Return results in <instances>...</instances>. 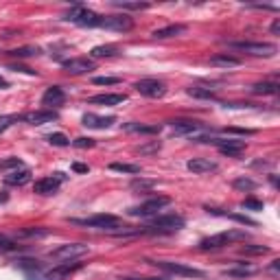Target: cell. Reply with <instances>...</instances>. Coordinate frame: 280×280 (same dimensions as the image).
<instances>
[{"instance_id":"cell-24","label":"cell","mask_w":280,"mask_h":280,"mask_svg":"<svg viewBox=\"0 0 280 280\" xmlns=\"http://www.w3.org/2000/svg\"><path fill=\"white\" fill-rule=\"evenodd\" d=\"M125 132H132V134H158L160 132V125H142V123H123Z\"/></svg>"},{"instance_id":"cell-35","label":"cell","mask_w":280,"mask_h":280,"mask_svg":"<svg viewBox=\"0 0 280 280\" xmlns=\"http://www.w3.org/2000/svg\"><path fill=\"white\" fill-rule=\"evenodd\" d=\"M114 5L116 7H121V9H132V11H140V9H149V3H121V0H114Z\"/></svg>"},{"instance_id":"cell-8","label":"cell","mask_w":280,"mask_h":280,"mask_svg":"<svg viewBox=\"0 0 280 280\" xmlns=\"http://www.w3.org/2000/svg\"><path fill=\"white\" fill-rule=\"evenodd\" d=\"M101 29H107V31H132L134 29V20L127 14H116V16H101Z\"/></svg>"},{"instance_id":"cell-19","label":"cell","mask_w":280,"mask_h":280,"mask_svg":"<svg viewBox=\"0 0 280 280\" xmlns=\"http://www.w3.org/2000/svg\"><path fill=\"white\" fill-rule=\"evenodd\" d=\"M169 127L173 129V134H180V136H186V134H193L197 129H204V125L197 123V121H171Z\"/></svg>"},{"instance_id":"cell-27","label":"cell","mask_w":280,"mask_h":280,"mask_svg":"<svg viewBox=\"0 0 280 280\" xmlns=\"http://www.w3.org/2000/svg\"><path fill=\"white\" fill-rule=\"evenodd\" d=\"M90 55H92L94 59H101V57H114V55H118V46H114V44L94 46V49L90 51Z\"/></svg>"},{"instance_id":"cell-11","label":"cell","mask_w":280,"mask_h":280,"mask_svg":"<svg viewBox=\"0 0 280 280\" xmlns=\"http://www.w3.org/2000/svg\"><path fill=\"white\" fill-rule=\"evenodd\" d=\"M88 245H83V243H66V245H59L57 249H53L51 252V258L55 260H73L77 256H83L88 252Z\"/></svg>"},{"instance_id":"cell-1","label":"cell","mask_w":280,"mask_h":280,"mask_svg":"<svg viewBox=\"0 0 280 280\" xmlns=\"http://www.w3.org/2000/svg\"><path fill=\"white\" fill-rule=\"evenodd\" d=\"M70 223L75 225H86V228H97V230H107V232H114L118 228L125 230L123 221L114 214H94V217L88 219H70Z\"/></svg>"},{"instance_id":"cell-5","label":"cell","mask_w":280,"mask_h":280,"mask_svg":"<svg viewBox=\"0 0 280 280\" xmlns=\"http://www.w3.org/2000/svg\"><path fill=\"white\" fill-rule=\"evenodd\" d=\"M184 228V219L180 214H162V217H156L149 225H145V230L142 232H151V234H156V232H177Z\"/></svg>"},{"instance_id":"cell-50","label":"cell","mask_w":280,"mask_h":280,"mask_svg":"<svg viewBox=\"0 0 280 280\" xmlns=\"http://www.w3.org/2000/svg\"><path fill=\"white\" fill-rule=\"evenodd\" d=\"M121 280H166V278H132V276H125Z\"/></svg>"},{"instance_id":"cell-40","label":"cell","mask_w":280,"mask_h":280,"mask_svg":"<svg viewBox=\"0 0 280 280\" xmlns=\"http://www.w3.org/2000/svg\"><path fill=\"white\" fill-rule=\"evenodd\" d=\"M160 147H162V145H160L158 140H153V142H149V145H142L138 151L142 153V156H151V153H158L160 151Z\"/></svg>"},{"instance_id":"cell-26","label":"cell","mask_w":280,"mask_h":280,"mask_svg":"<svg viewBox=\"0 0 280 280\" xmlns=\"http://www.w3.org/2000/svg\"><path fill=\"white\" fill-rule=\"evenodd\" d=\"M278 83L276 81H258L252 86L254 94H278Z\"/></svg>"},{"instance_id":"cell-10","label":"cell","mask_w":280,"mask_h":280,"mask_svg":"<svg viewBox=\"0 0 280 280\" xmlns=\"http://www.w3.org/2000/svg\"><path fill=\"white\" fill-rule=\"evenodd\" d=\"M134 88L142 97H149V99H162L166 94V86L158 79H140V81H136Z\"/></svg>"},{"instance_id":"cell-38","label":"cell","mask_w":280,"mask_h":280,"mask_svg":"<svg viewBox=\"0 0 280 280\" xmlns=\"http://www.w3.org/2000/svg\"><path fill=\"white\" fill-rule=\"evenodd\" d=\"M16 121H22V116L18 114H9V116H0V134L5 132V129H9L11 125H14Z\"/></svg>"},{"instance_id":"cell-49","label":"cell","mask_w":280,"mask_h":280,"mask_svg":"<svg viewBox=\"0 0 280 280\" xmlns=\"http://www.w3.org/2000/svg\"><path fill=\"white\" fill-rule=\"evenodd\" d=\"M271 33H273V35H278V33H280V18H276V20H273V25H271Z\"/></svg>"},{"instance_id":"cell-44","label":"cell","mask_w":280,"mask_h":280,"mask_svg":"<svg viewBox=\"0 0 280 280\" xmlns=\"http://www.w3.org/2000/svg\"><path fill=\"white\" fill-rule=\"evenodd\" d=\"M0 247L3 249H16V243L9 239V236H5V234H0Z\"/></svg>"},{"instance_id":"cell-16","label":"cell","mask_w":280,"mask_h":280,"mask_svg":"<svg viewBox=\"0 0 280 280\" xmlns=\"http://www.w3.org/2000/svg\"><path fill=\"white\" fill-rule=\"evenodd\" d=\"M64 101H66V92L59 86L46 88V92L42 94V105H46V107H59V105H64Z\"/></svg>"},{"instance_id":"cell-21","label":"cell","mask_w":280,"mask_h":280,"mask_svg":"<svg viewBox=\"0 0 280 280\" xmlns=\"http://www.w3.org/2000/svg\"><path fill=\"white\" fill-rule=\"evenodd\" d=\"M123 101H127L125 94H97V97L88 99V103H92V105H121Z\"/></svg>"},{"instance_id":"cell-48","label":"cell","mask_w":280,"mask_h":280,"mask_svg":"<svg viewBox=\"0 0 280 280\" xmlns=\"http://www.w3.org/2000/svg\"><path fill=\"white\" fill-rule=\"evenodd\" d=\"M11 70H20V73H27V75H35V70L25 68V66H11Z\"/></svg>"},{"instance_id":"cell-37","label":"cell","mask_w":280,"mask_h":280,"mask_svg":"<svg viewBox=\"0 0 280 280\" xmlns=\"http://www.w3.org/2000/svg\"><path fill=\"white\" fill-rule=\"evenodd\" d=\"M46 140H49L53 147H68V145H70V140H68L64 134H59V132H57V134H51Z\"/></svg>"},{"instance_id":"cell-45","label":"cell","mask_w":280,"mask_h":280,"mask_svg":"<svg viewBox=\"0 0 280 280\" xmlns=\"http://www.w3.org/2000/svg\"><path fill=\"white\" fill-rule=\"evenodd\" d=\"M46 230H20V236H44Z\"/></svg>"},{"instance_id":"cell-47","label":"cell","mask_w":280,"mask_h":280,"mask_svg":"<svg viewBox=\"0 0 280 280\" xmlns=\"http://www.w3.org/2000/svg\"><path fill=\"white\" fill-rule=\"evenodd\" d=\"M228 134H241V136H249V134H254L252 129H239V127H230V129H225Z\"/></svg>"},{"instance_id":"cell-41","label":"cell","mask_w":280,"mask_h":280,"mask_svg":"<svg viewBox=\"0 0 280 280\" xmlns=\"http://www.w3.org/2000/svg\"><path fill=\"white\" fill-rule=\"evenodd\" d=\"M241 252L243 254H267L269 247H265V245H243Z\"/></svg>"},{"instance_id":"cell-15","label":"cell","mask_w":280,"mask_h":280,"mask_svg":"<svg viewBox=\"0 0 280 280\" xmlns=\"http://www.w3.org/2000/svg\"><path fill=\"white\" fill-rule=\"evenodd\" d=\"M22 121L29 125H46L57 121V112L55 110H38V112H29V114L22 116Z\"/></svg>"},{"instance_id":"cell-28","label":"cell","mask_w":280,"mask_h":280,"mask_svg":"<svg viewBox=\"0 0 280 280\" xmlns=\"http://www.w3.org/2000/svg\"><path fill=\"white\" fill-rule=\"evenodd\" d=\"M110 169L118 171V173H129V175H138L140 173V166L138 164H127V162H112Z\"/></svg>"},{"instance_id":"cell-18","label":"cell","mask_w":280,"mask_h":280,"mask_svg":"<svg viewBox=\"0 0 280 280\" xmlns=\"http://www.w3.org/2000/svg\"><path fill=\"white\" fill-rule=\"evenodd\" d=\"M59 184H62V180H59L57 175H51V177H42V180L35 182L33 190L38 195H53L59 190Z\"/></svg>"},{"instance_id":"cell-46","label":"cell","mask_w":280,"mask_h":280,"mask_svg":"<svg viewBox=\"0 0 280 280\" xmlns=\"http://www.w3.org/2000/svg\"><path fill=\"white\" fill-rule=\"evenodd\" d=\"M73 171H75V173H88V171H90V166H88V164H81V162H75V164H73Z\"/></svg>"},{"instance_id":"cell-42","label":"cell","mask_w":280,"mask_h":280,"mask_svg":"<svg viewBox=\"0 0 280 280\" xmlns=\"http://www.w3.org/2000/svg\"><path fill=\"white\" fill-rule=\"evenodd\" d=\"M118 79L116 77H97L94 79V86H116Z\"/></svg>"},{"instance_id":"cell-17","label":"cell","mask_w":280,"mask_h":280,"mask_svg":"<svg viewBox=\"0 0 280 280\" xmlns=\"http://www.w3.org/2000/svg\"><path fill=\"white\" fill-rule=\"evenodd\" d=\"M186 169L195 175H204V173H214L219 166L214 162H210V160H206V158H193V160L186 162Z\"/></svg>"},{"instance_id":"cell-9","label":"cell","mask_w":280,"mask_h":280,"mask_svg":"<svg viewBox=\"0 0 280 280\" xmlns=\"http://www.w3.org/2000/svg\"><path fill=\"white\" fill-rule=\"evenodd\" d=\"M171 204V199L169 197H153V199H149L145 201V204H140V206H136V208H129V214L132 217H151V214H156L158 210H162L164 206H169Z\"/></svg>"},{"instance_id":"cell-2","label":"cell","mask_w":280,"mask_h":280,"mask_svg":"<svg viewBox=\"0 0 280 280\" xmlns=\"http://www.w3.org/2000/svg\"><path fill=\"white\" fill-rule=\"evenodd\" d=\"M193 140L197 142H212L223 156H230V158H239L243 151H245V140H236V138H210V136H195Z\"/></svg>"},{"instance_id":"cell-36","label":"cell","mask_w":280,"mask_h":280,"mask_svg":"<svg viewBox=\"0 0 280 280\" xmlns=\"http://www.w3.org/2000/svg\"><path fill=\"white\" fill-rule=\"evenodd\" d=\"M153 186H156V182L153 180H142V177H136V180L132 182L134 190H151Z\"/></svg>"},{"instance_id":"cell-25","label":"cell","mask_w":280,"mask_h":280,"mask_svg":"<svg viewBox=\"0 0 280 280\" xmlns=\"http://www.w3.org/2000/svg\"><path fill=\"white\" fill-rule=\"evenodd\" d=\"M210 64H212V66H219V68H236L241 64V59H236V57L228 55V53H223V55L210 57Z\"/></svg>"},{"instance_id":"cell-31","label":"cell","mask_w":280,"mask_h":280,"mask_svg":"<svg viewBox=\"0 0 280 280\" xmlns=\"http://www.w3.org/2000/svg\"><path fill=\"white\" fill-rule=\"evenodd\" d=\"M16 265L20 267V269H25V271H29V273H38L40 269H42V263L40 260H31V258H20V260H16Z\"/></svg>"},{"instance_id":"cell-34","label":"cell","mask_w":280,"mask_h":280,"mask_svg":"<svg viewBox=\"0 0 280 280\" xmlns=\"http://www.w3.org/2000/svg\"><path fill=\"white\" fill-rule=\"evenodd\" d=\"M9 169H14V171L25 169V164H22L20 158H7V160H3V162H0V171H9Z\"/></svg>"},{"instance_id":"cell-51","label":"cell","mask_w":280,"mask_h":280,"mask_svg":"<svg viewBox=\"0 0 280 280\" xmlns=\"http://www.w3.org/2000/svg\"><path fill=\"white\" fill-rule=\"evenodd\" d=\"M5 88H9V81H7V79H3V77H0V90H5Z\"/></svg>"},{"instance_id":"cell-43","label":"cell","mask_w":280,"mask_h":280,"mask_svg":"<svg viewBox=\"0 0 280 280\" xmlns=\"http://www.w3.org/2000/svg\"><path fill=\"white\" fill-rule=\"evenodd\" d=\"M73 145L77 147V149H90V147H94V140L92 138H77V140H73Z\"/></svg>"},{"instance_id":"cell-6","label":"cell","mask_w":280,"mask_h":280,"mask_svg":"<svg viewBox=\"0 0 280 280\" xmlns=\"http://www.w3.org/2000/svg\"><path fill=\"white\" fill-rule=\"evenodd\" d=\"M230 49L249 53L254 57H273L276 55V44H267V42H230Z\"/></svg>"},{"instance_id":"cell-13","label":"cell","mask_w":280,"mask_h":280,"mask_svg":"<svg viewBox=\"0 0 280 280\" xmlns=\"http://www.w3.org/2000/svg\"><path fill=\"white\" fill-rule=\"evenodd\" d=\"M62 66L70 75H83V73H90L94 68V62L92 59H86V57H75V59H66Z\"/></svg>"},{"instance_id":"cell-3","label":"cell","mask_w":280,"mask_h":280,"mask_svg":"<svg viewBox=\"0 0 280 280\" xmlns=\"http://www.w3.org/2000/svg\"><path fill=\"white\" fill-rule=\"evenodd\" d=\"M64 20L75 22V25H79V27H90V29L101 25V16L94 14V11H90V9H86L83 5H73L70 11L64 14Z\"/></svg>"},{"instance_id":"cell-23","label":"cell","mask_w":280,"mask_h":280,"mask_svg":"<svg viewBox=\"0 0 280 280\" xmlns=\"http://www.w3.org/2000/svg\"><path fill=\"white\" fill-rule=\"evenodd\" d=\"M210 214H217V217H228V219H232V221H239V223H243V225H258L254 221V219H249V217H245V214H234V212H223V210H219V208H206Z\"/></svg>"},{"instance_id":"cell-7","label":"cell","mask_w":280,"mask_h":280,"mask_svg":"<svg viewBox=\"0 0 280 280\" xmlns=\"http://www.w3.org/2000/svg\"><path fill=\"white\" fill-rule=\"evenodd\" d=\"M149 265L153 267H160V269L169 271V273H177V276H186V278H204V271L201 269H195L190 265H184V263H173V260H147Z\"/></svg>"},{"instance_id":"cell-39","label":"cell","mask_w":280,"mask_h":280,"mask_svg":"<svg viewBox=\"0 0 280 280\" xmlns=\"http://www.w3.org/2000/svg\"><path fill=\"white\" fill-rule=\"evenodd\" d=\"M263 201L260 199H252V197H247V199H243V204L241 208H245V210H263Z\"/></svg>"},{"instance_id":"cell-22","label":"cell","mask_w":280,"mask_h":280,"mask_svg":"<svg viewBox=\"0 0 280 280\" xmlns=\"http://www.w3.org/2000/svg\"><path fill=\"white\" fill-rule=\"evenodd\" d=\"M182 33H186V27H184V25H169V27H164V29H158V31H153L151 35L156 40H166V38H177V35H182Z\"/></svg>"},{"instance_id":"cell-12","label":"cell","mask_w":280,"mask_h":280,"mask_svg":"<svg viewBox=\"0 0 280 280\" xmlns=\"http://www.w3.org/2000/svg\"><path fill=\"white\" fill-rule=\"evenodd\" d=\"M81 267H83V263H79V260H66V263L49 269L42 280H66L70 273H75L77 269H81Z\"/></svg>"},{"instance_id":"cell-30","label":"cell","mask_w":280,"mask_h":280,"mask_svg":"<svg viewBox=\"0 0 280 280\" xmlns=\"http://www.w3.org/2000/svg\"><path fill=\"white\" fill-rule=\"evenodd\" d=\"M188 97L193 99H214V92L210 90V88H199V86H193L186 90Z\"/></svg>"},{"instance_id":"cell-32","label":"cell","mask_w":280,"mask_h":280,"mask_svg":"<svg viewBox=\"0 0 280 280\" xmlns=\"http://www.w3.org/2000/svg\"><path fill=\"white\" fill-rule=\"evenodd\" d=\"M236 265H241L239 269H225V271H223L225 276H232V278H247V276H252V273H254L252 267H245V263H236Z\"/></svg>"},{"instance_id":"cell-29","label":"cell","mask_w":280,"mask_h":280,"mask_svg":"<svg viewBox=\"0 0 280 280\" xmlns=\"http://www.w3.org/2000/svg\"><path fill=\"white\" fill-rule=\"evenodd\" d=\"M232 186H234L236 190H241V193H249V190H254L256 186H258V184H256L254 180H249V177H236L234 182H232Z\"/></svg>"},{"instance_id":"cell-33","label":"cell","mask_w":280,"mask_h":280,"mask_svg":"<svg viewBox=\"0 0 280 280\" xmlns=\"http://www.w3.org/2000/svg\"><path fill=\"white\" fill-rule=\"evenodd\" d=\"M40 49L38 46H22V49H14L9 53V55H14V57H35V55H40Z\"/></svg>"},{"instance_id":"cell-52","label":"cell","mask_w":280,"mask_h":280,"mask_svg":"<svg viewBox=\"0 0 280 280\" xmlns=\"http://www.w3.org/2000/svg\"><path fill=\"white\" fill-rule=\"evenodd\" d=\"M278 267H280V260H273V263H271V271H278Z\"/></svg>"},{"instance_id":"cell-14","label":"cell","mask_w":280,"mask_h":280,"mask_svg":"<svg viewBox=\"0 0 280 280\" xmlns=\"http://www.w3.org/2000/svg\"><path fill=\"white\" fill-rule=\"evenodd\" d=\"M81 123L86 125V127H90V129H107V127H112V125L116 123V116H99V114L88 112V114H83Z\"/></svg>"},{"instance_id":"cell-4","label":"cell","mask_w":280,"mask_h":280,"mask_svg":"<svg viewBox=\"0 0 280 280\" xmlns=\"http://www.w3.org/2000/svg\"><path fill=\"white\" fill-rule=\"evenodd\" d=\"M247 234L241 230H228V232H219L214 236H208V239L199 241V249H219L223 245H228L232 241H245Z\"/></svg>"},{"instance_id":"cell-20","label":"cell","mask_w":280,"mask_h":280,"mask_svg":"<svg viewBox=\"0 0 280 280\" xmlns=\"http://www.w3.org/2000/svg\"><path fill=\"white\" fill-rule=\"evenodd\" d=\"M29 180H31V169H27V166L5 175V184H9V186H25Z\"/></svg>"}]
</instances>
